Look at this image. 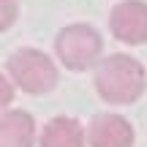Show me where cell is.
Returning <instances> with one entry per match:
<instances>
[{
  "instance_id": "6da1fadb",
  "label": "cell",
  "mask_w": 147,
  "mask_h": 147,
  "mask_svg": "<svg viewBox=\"0 0 147 147\" xmlns=\"http://www.w3.org/2000/svg\"><path fill=\"white\" fill-rule=\"evenodd\" d=\"M147 87V74L131 55H109L95 71V93L106 104H134Z\"/></svg>"
},
{
  "instance_id": "277c9868",
  "label": "cell",
  "mask_w": 147,
  "mask_h": 147,
  "mask_svg": "<svg viewBox=\"0 0 147 147\" xmlns=\"http://www.w3.org/2000/svg\"><path fill=\"white\" fill-rule=\"evenodd\" d=\"M112 36L123 44H147V3L142 0H123L112 8L109 16Z\"/></svg>"
},
{
  "instance_id": "3957f363",
  "label": "cell",
  "mask_w": 147,
  "mask_h": 147,
  "mask_svg": "<svg viewBox=\"0 0 147 147\" xmlns=\"http://www.w3.org/2000/svg\"><path fill=\"white\" fill-rule=\"evenodd\" d=\"M8 74L19 90L30 95H44L57 84V68L52 57L38 49H19L8 57Z\"/></svg>"
},
{
  "instance_id": "52a82bcc",
  "label": "cell",
  "mask_w": 147,
  "mask_h": 147,
  "mask_svg": "<svg viewBox=\"0 0 147 147\" xmlns=\"http://www.w3.org/2000/svg\"><path fill=\"white\" fill-rule=\"evenodd\" d=\"M41 147H87L84 131L74 117H55L41 134Z\"/></svg>"
},
{
  "instance_id": "7a4b0ae2",
  "label": "cell",
  "mask_w": 147,
  "mask_h": 147,
  "mask_svg": "<svg viewBox=\"0 0 147 147\" xmlns=\"http://www.w3.org/2000/svg\"><path fill=\"white\" fill-rule=\"evenodd\" d=\"M55 52H57L60 63L65 68L87 71L101 60L104 41H101L98 30L90 27V25H68L55 38Z\"/></svg>"
},
{
  "instance_id": "9c48e42d",
  "label": "cell",
  "mask_w": 147,
  "mask_h": 147,
  "mask_svg": "<svg viewBox=\"0 0 147 147\" xmlns=\"http://www.w3.org/2000/svg\"><path fill=\"white\" fill-rule=\"evenodd\" d=\"M11 101H14V84H11L8 79L0 74V112H3Z\"/></svg>"
},
{
  "instance_id": "8992f818",
  "label": "cell",
  "mask_w": 147,
  "mask_h": 147,
  "mask_svg": "<svg viewBox=\"0 0 147 147\" xmlns=\"http://www.w3.org/2000/svg\"><path fill=\"white\" fill-rule=\"evenodd\" d=\"M36 144V123L27 112H5L0 117V147H33Z\"/></svg>"
},
{
  "instance_id": "5b68a950",
  "label": "cell",
  "mask_w": 147,
  "mask_h": 147,
  "mask_svg": "<svg viewBox=\"0 0 147 147\" xmlns=\"http://www.w3.org/2000/svg\"><path fill=\"white\" fill-rule=\"evenodd\" d=\"M87 144L90 147H131L134 128L120 115H95L87 128Z\"/></svg>"
},
{
  "instance_id": "ba28073f",
  "label": "cell",
  "mask_w": 147,
  "mask_h": 147,
  "mask_svg": "<svg viewBox=\"0 0 147 147\" xmlns=\"http://www.w3.org/2000/svg\"><path fill=\"white\" fill-rule=\"evenodd\" d=\"M19 16V0H0V33L8 30Z\"/></svg>"
}]
</instances>
